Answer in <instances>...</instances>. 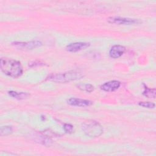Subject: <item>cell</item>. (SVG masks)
<instances>
[{
	"mask_svg": "<svg viewBox=\"0 0 156 156\" xmlns=\"http://www.w3.org/2000/svg\"><path fill=\"white\" fill-rule=\"evenodd\" d=\"M0 65L1 71L8 76L18 78L23 74V66L19 61L9 58H2Z\"/></svg>",
	"mask_w": 156,
	"mask_h": 156,
	"instance_id": "6da1fadb",
	"label": "cell"
},
{
	"mask_svg": "<svg viewBox=\"0 0 156 156\" xmlns=\"http://www.w3.org/2000/svg\"><path fill=\"white\" fill-rule=\"evenodd\" d=\"M83 77V74L79 70H71L63 73L51 74L48 79L55 82L66 83L73 80L79 79Z\"/></svg>",
	"mask_w": 156,
	"mask_h": 156,
	"instance_id": "7a4b0ae2",
	"label": "cell"
},
{
	"mask_svg": "<svg viewBox=\"0 0 156 156\" xmlns=\"http://www.w3.org/2000/svg\"><path fill=\"white\" fill-rule=\"evenodd\" d=\"M82 129L85 133L90 137H98L103 132L102 126L94 120L85 122L82 124Z\"/></svg>",
	"mask_w": 156,
	"mask_h": 156,
	"instance_id": "3957f363",
	"label": "cell"
},
{
	"mask_svg": "<svg viewBox=\"0 0 156 156\" xmlns=\"http://www.w3.org/2000/svg\"><path fill=\"white\" fill-rule=\"evenodd\" d=\"M107 21L111 24H115L118 25H130L134 24H138L140 21L139 20L130 18H124L119 16H112L109 17L107 19Z\"/></svg>",
	"mask_w": 156,
	"mask_h": 156,
	"instance_id": "277c9868",
	"label": "cell"
},
{
	"mask_svg": "<svg viewBox=\"0 0 156 156\" xmlns=\"http://www.w3.org/2000/svg\"><path fill=\"white\" fill-rule=\"evenodd\" d=\"M12 44L15 47L20 49H32L34 48L39 47L42 45V43L38 40L30 41L27 42L15 41L12 43Z\"/></svg>",
	"mask_w": 156,
	"mask_h": 156,
	"instance_id": "5b68a950",
	"label": "cell"
},
{
	"mask_svg": "<svg viewBox=\"0 0 156 156\" xmlns=\"http://www.w3.org/2000/svg\"><path fill=\"white\" fill-rule=\"evenodd\" d=\"M90 46V43L87 42H76L68 44L66 46V50L71 52H76L77 51L85 49Z\"/></svg>",
	"mask_w": 156,
	"mask_h": 156,
	"instance_id": "8992f818",
	"label": "cell"
},
{
	"mask_svg": "<svg viewBox=\"0 0 156 156\" xmlns=\"http://www.w3.org/2000/svg\"><path fill=\"white\" fill-rule=\"evenodd\" d=\"M67 102L68 104L73 105V106H77V107H88L93 104V102L87 99H83L80 98H71L68 99Z\"/></svg>",
	"mask_w": 156,
	"mask_h": 156,
	"instance_id": "52a82bcc",
	"label": "cell"
},
{
	"mask_svg": "<svg viewBox=\"0 0 156 156\" xmlns=\"http://www.w3.org/2000/svg\"><path fill=\"white\" fill-rule=\"evenodd\" d=\"M121 83L118 80H110L101 85L100 88L104 91L112 92L117 90L120 87Z\"/></svg>",
	"mask_w": 156,
	"mask_h": 156,
	"instance_id": "ba28073f",
	"label": "cell"
},
{
	"mask_svg": "<svg viewBox=\"0 0 156 156\" xmlns=\"http://www.w3.org/2000/svg\"><path fill=\"white\" fill-rule=\"evenodd\" d=\"M125 51L126 48L124 46L119 44L114 45L111 48L109 51V55L113 58H118L124 53Z\"/></svg>",
	"mask_w": 156,
	"mask_h": 156,
	"instance_id": "9c48e42d",
	"label": "cell"
},
{
	"mask_svg": "<svg viewBox=\"0 0 156 156\" xmlns=\"http://www.w3.org/2000/svg\"><path fill=\"white\" fill-rule=\"evenodd\" d=\"M9 94L17 99H24L30 96V94L26 92H17L15 91H9L8 92Z\"/></svg>",
	"mask_w": 156,
	"mask_h": 156,
	"instance_id": "30bf717a",
	"label": "cell"
},
{
	"mask_svg": "<svg viewBox=\"0 0 156 156\" xmlns=\"http://www.w3.org/2000/svg\"><path fill=\"white\" fill-rule=\"evenodd\" d=\"M156 90L155 88H149L148 87L145 86L144 90L143 93V95L149 98H155V97Z\"/></svg>",
	"mask_w": 156,
	"mask_h": 156,
	"instance_id": "8fae6325",
	"label": "cell"
},
{
	"mask_svg": "<svg viewBox=\"0 0 156 156\" xmlns=\"http://www.w3.org/2000/svg\"><path fill=\"white\" fill-rule=\"evenodd\" d=\"M37 141L40 143H41L43 145H46V146H49L51 145V144L52 143V140L44 135H40V136H37Z\"/></svg>",
	"mask_w": 156,
	"mask_h": 156,
	"instance_id": "7c38bea8",
	"label": "cell"
},
{
	"mask_svg": "<svg viewBox=\"0 0 156 156\" xmlns=\"http://www.w3.org/2000/svg\"><path fill=\"white\" fill-rule=\"evenodd\" d=\"M78 87L81 90L90 93L94 90V87L90 83H85V84H80L78 85Z\"/></svg>",
	"mask_w": 156,
	"mask_h": 156,
	"instance_id": "4fadbf2b",
	"label": "cell"
},
{
	"mask_svg": "<svg viewBox=\"0 0 156 156\" xmlns=\"http://www.w3.org/2000/svg\"><path fill=\"white\" fill-rule=\"evenodd\" d=\"M13 131L12 127L11 126H2L1 128V135L4 136V135H7L10 134Z\"/></svg>",
	"mask_w": 156,
	"mask_h": 156,
	"instance_id": "5bb4252c",
	"label": "cell"
},
{
	"mask_svg": "<svg viewBox=\"0 0 156 156\" xmlns=\"http://www.w3.org/2000/svg\"><path fill=\"white\" fill-rule=\"evenodd\" d=\"M138 105L147 108H154L155 107V104L151 102H140Z\"/></svg>",
	"mask_w": 156,
	"mask_h": 156,
	"instance_id": "9a60e30c",
	"label": "cell"
},
{
	"mask_svg": "<svg viewBox=\"0 0 156 156\" xmlns=\"http://www.w3.org/2000/svg\"><path fill=\"white\" fill-rule=\"evenodd\" d=\"M63 129L66 133H71L73 131V126L69 124H65L63 126Z\"/></svg>",
	"mask_w": 156,
	"mask_h": 156,
	"instance_id": "2e32d148",
	"label": "cell"
}]
</instances>
